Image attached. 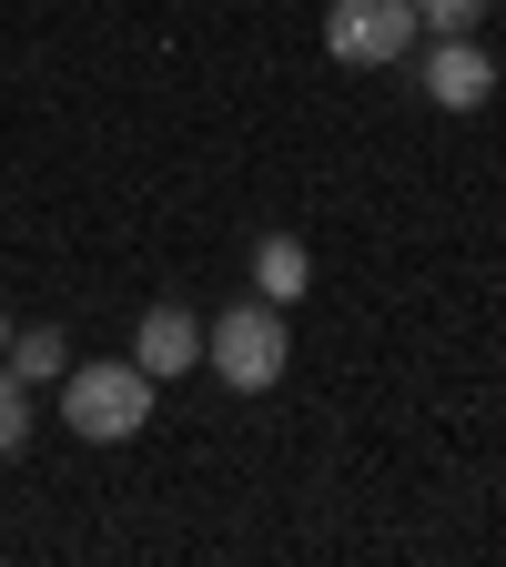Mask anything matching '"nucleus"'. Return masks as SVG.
I'll return each instance as SVG.
<instances>
[{"label":"nucleus","mask_w":506,"mask_h":567,"mask_svg":"<svg viewBox=\"0 0 506 567\" xmlns=\"http://www.w3.org/2000/svg\"><path fill=\"white\" fill-rule=\"evenodd\" d=\"M61 425L71 436H92V446H122V436H142L153 425V375L132 365H71L61 375Z\"/></svg>","instance_id":"obj_1"},{"label":"nucleus","mask_w":506,"mask_h":567,"mask_svg":"<svg viewBox=\"0 0 506 567\" xmlns=\"http://www.w3.org/2000/svg\"><path fill=\"white\" fill-rule=\"evenodd\" d=\"M283 305H234L224 324H203V365L224 375V385H244V395H264L273 375H283Z\"/></svg>","instance_id":"obj_2"},{"label":"nucleus","mask_w":506,"mask_h":567,"mask_svg":"<svg viewBox=\"0 0 506 567\" xmlns=\"http://www.w3.org/2000/svg\"><path fill=\"white\" fill-rule=\"evenodd\" d=\"M324 51L344 71H395L415 51V11H405V0H334V11H324Z\"/></svg>","instance_id":"obj_3"},{"label":"nucleus","mask_w":506,"mask_h":567,"mask_svg":"<svg viewBox=\"0 0 506 567\" xmlns=\"http://www.w3.org/2000/svg\"><path fill=\"white\" fill-rule=\"evenodd\" d=\"M486 92H496V61L476 51V31L425 41V102H436V112H476Z\"/></svg>","instance_id":"obj_4"},{"label":"nucleus","mask_w":506,"mask_h":567,"mask_svg":"<svg viewBox=\"0 0 506 567\" xmlns=\"http://www.w3.org/2000/svg\"><path fill=\"white\" fill-rule=\"evenodd\" d=\"M132 365L153 375V385H163V375H193V365H203V324H193L183 305H142V324H132Z\"/></svg>","instance_id":"obj_5"},{"label":"nucleus","mask_w":506,"mask_h":567,"mask_svg":"<svg viewBox=\"0 0 506 567\" xmlns=\"http://www.w3.org/2000/svg\"><path fill=\"white\" fill-rule=\"evenodd\" d=\"M254 284H264V305H295L304 284H314V254H304L295 234H264V244H254Z\"/></svg>","instance_id":"obj_6"},{"label":"nucleus","mask_w":506,"mask_h":567,"mask_svg":"<svg viewBox=\"0 0 506 567\" xmlns=\"http://www.w3.org/2000/svg\"><path fill=\"white\" fill-rule=\"evenodd\" d=\"M0 365H11L21 385H61V375H71V354H61V324H11Z\"/></svg>","instance_id":"obj_7"},{"label":"nucleus","mask_w":506,"mask_h":567,"mask_svg":"<svg viewBox=\"0 0 506 567\" xmlns=\"http://www.w3.org/2000/svg\"><path fill=\"white\" fill-rule=\"evenodd\" d=\"M21 436H31V385L0 365V456H21Z\"/></svg>","instance_id":"obj_8"},{"label":"nucleus","mask_w":506,"mask_h":567,"mask_svg":"<svg viewBox=\"0 0 506 567\" xmlns=\"http://www.w3.org/2000/svg\"><path fill=\"white\" fill-rule=\"evenodd\" d=\"M405 11H415V31H425V41H446V31H476L486 0H405Z\"/></svg>","instance_id":"obj_9"},{"label":"nucleus","mask_w":506,"mask_h":567,"mask_svg":"<svg viewBox=\"0 0 506 567\" xmlns=\"http://www.w3.org/2000/svg\"><path fill=\"white\" fill-rule=\"evenodd\" d=\"M0 344H11V315H0Z\"/></svg>","instance_id":"obj_10"}]
</instances>
